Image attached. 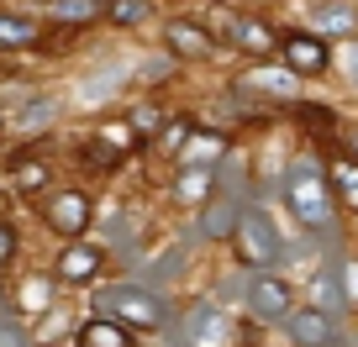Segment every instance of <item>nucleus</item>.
<instances>
[{"instance_id":"2eb2a0df","label":"nucleus","mask_w":358,"mask_h":347,"mask_svg":"<svg viewBox=\"0 0 358 347\" xmlns=\"http://www.w3.org/2000/svg\"><path fill=\"white\" fill-rule=\"evenodd\" d=\"M169 195H174V205H179V211H201V205L216 195V168H190V163H174Z\"/></svg>"},{"instance_id":"f257e3e1","label":"nucleus","mask_w":358,"mask_h":347,"mask_svg":"<svg viewBox=\"0 0 358 347\" xmlns=\"http://www.w3.org/2000/svg\"><path fill=\"white\" fill-rule=\"evenodd\" d=\"M280 200L295 216V226L306 232H327L337 216V195H332V174L322 158H290L280 174Z\"/></svg>"},{"instance_id":"2f4dec72","label":"nucleus","mask_w":358,"mask_h":347,"mask_svg":"<svg viewBox=\"0 0 358 347\" xmlns=\"http://www.w3.org/2000/svg\"><path fill=\"white\" fill-rule=\"evenodd\" d=\"M0 347H27V332L16 321H0Z\"/></svg>"},{"instance_id":"f3484780","label":"nucleus","mask_w":358,"mask_h":347,"mask_svg":"<svg viewBox=\"0 0 358 347\" xmlns=\"http://www.w3.org/2000/svg\"><path fill=\"white\" fill-rule=\"evenodd\" d=\"M74 347H137V332L122 321H111V316H90V321L74 326V337H69Z\"/></svg>"},{"instance_id":"39448f33","label":"nucleus","mask_w":358,"mask_h":347,"mask_svg":"<svg viewBox=\"0 0 358 347\" xmlns=\"http://www.w3.org/2000/svg\"><path fill=\"white\" fill-rule=\"evenodd\" d=\"M143 142H148V137L137 132L127 116H116V121H101L95 132L85 137V147H79V163H85V168H101V174H111V168H122Z\"/></svg>"},{"instance_id":"6e6552de","label":"nucleus","mask_w":358,"mask_h":347,"mask_svg":"<svg viewBox=\"0 0 358 347\" xmlns=\"http://www.w3.org/2000/svg\"><path fill=\"white\" fill-rule=\"evenodd\" d=\"M216 22H222L232 53H248L253 64L258 58H280V27H268L264 16H253V11H216Z\"/></svg>"},{"instance_id":"b1692460","label":"nucleus","mask_w":358,"mask_h":347,"mask_svg":"<svg viewBox=\"0 0 358 347\" xmlns=\"http://www.w3.org/2000/svg\"><path fill=\"white\" fill-rule=\"evenodd\" d=\"M190 132H195V121H190V116H174V121H164V132L153 137V153H164V158H174V163H179V153H185Z\"/></svg>"},{"instance_id":"f704fd0d","label":"nucleus","mask_w":358,"mask_h":347,"mask_svg":"<svg viewBox=\"0 0 358 347\" xmlns=\"http://www.w3.org/2000/svg\"><path fill=\"white\" fill-rule=\"evenodd\" d=\"M43 6H48V0H43Z\"/></svg>"},{"instance_id":"412c9836","label":"nucleus","mask_w":358,"mask_h":347,"mask_svg":"<svg viewBox=\"0 0 358 347\" xmlns=\"http://www.w3.org/2000/svg\"><path fill=\"white\" fill-rule=\"evenodd\" d=\"M48 11L58 27H90L106 16V0H48Z\"/></svg>"},{"instance_id":"0eeeda50","label":"nucleus","mask_w":358,"mask_h":347,"mask_svg":"<svg viewBox=\"0 0 358 347\" xmlns=\"http://www.w3.org/2000/svg\"><path fill=\"white\" fill-rule=\"evenodd\" d=\"M158 37H164V53L179 58V64H211V58L227 47L222 37L201 22V16H169Z\"/></svg>"},{"instance_id":"7ed1b4c3","label":"nucleus","mask_w":358,"mask_h":347,"mask_svg":"<svg viewBox=\"0 0 358 347\" xmlns=\"http://www.w3.org/2000/svg\"><path fill=\"white\" fill-rule=\"evenodd\" d=\"M95 316H111V321L132 326V332H158L169 321V305L148 284H111V290L95 295Z\"/></svg>"},{"instance_id":"393cba45","label":"nucleus","mask_w":358,"mask_h":347,"mask_svg":"<svg viewBox=\"0 0 358 347\" xmlns=\"http://www.w3.org/2000/svg\"><path fill=\"white\" fill-rule=\"evenodd\" d=\"M332 274H337V295H343V311H358V253H337Z\"/></svg>"},{"instance_id":"a211bd4d","label":"nucleus","mask_w":358,"mask_h":347,"mask_svg":"<svg viewBox=\"0 0 358 347\" xmlns=\"http://www.w3.org/2000/svg\"><path fill=\"white\" fill-rule=\"evenodd\" d=\"M327 174H332V195H337V205H343L348 216H358V158H353V153H332Z\"/></svg>"},{"instance_id":"c756f323","label":"nucleus","mask_w":358,"mask_h":347,"mask_svg":"<svg viewBox=\"0 0 358 347\" xmlns=\"http://www.w3.org/2000/svg\"><path fill=\"white\" fill-rule=\"evenodd\" d=\"M48 116H53V101H37V105H27V111L16 116V126H22V132H27V126H43Z\"/></svg>"},{"instance_id":"a878e982","label":"nucleus","mask_w":358,"mask_h":347,"mask_svg":"<svg viewBox=\"0 0 358 347\" xmlns=\"http://www.w3.org/2000/svg\"><path fill=\"white\" fill-rule=\"evenodd\" d=\"M153 16V0H106V22L111 27H143Z\"/></svg>"},{"instance_id":"aec40b11","label":"nucleus","mask_w":358,"mask_h":347,"mask_svg":"<svg viewBox=\"0 0 358 347\" xmlns=\"http://www.w3.org/2000/svg\"><path fill=\"white\" fill-rule=\"evenodd\" d=\"M11 179H16V190H22V195H43L48 179H53V168H48L43 153H22L11 163Z\"/></svg>"},{"instance_id":"6ab92c4d","label":"nucleus","mask_w":358,"mask_h":347,"mask_svg":"<svg viewBox=\"0 0 358 347\" xmlns=\"http://www.w3.org/2000/svg\"><path fill=\"white\" fill-rule=\"evenodd\" d=\"M237 211H243V200H222V195H211V200L201 205V237H211V242H227L237 226Z\"/></svg>"},{"instance_id":"7c9ffc66","label":"nucleus","mask_w":358,"mask_h":347,"mask_svg":"<svg viewBox=\"0 0 358 347\" xmlns=\"http://www.w3.org/2000/svg\"><path fill=\"white\" fill-rule=\"evenodd\" d=\"M11 258H16V226L0 221V269H11Z\"/></svg>"},{"instance_id":"9d476101","label":"nucleus","mask_w":358,"mask_h":347,"mask_svg":"<svg viewBox=\"0 0 358 347\" xmlns=\"http://www.w3.org/2000/svg\"><path fill=\"white\" fill-rule=\"evenodd\" d=\"M301 84L306 79L295 74V68H285V58H258V64H248L243 74L232 79L237 95H264V101H301Z\"/></svg>"},{"instance_id":"f8f14e48","label":"nucleus","mask_w":358,"mask_h":347,"mask_svg":"<svg viewBox=\"0 0 358 347\" xmlns=\"http://www.w3.org/2000/svg\"><path fill=\"white\" fill-rule=\"evenodd\" d=\"M106 274V247L90 242V237H74V242L58 247L53 258V279L58 284H95Z\"/></svg>"},{"instance_id":"4be33fe9","label":"nucleus","mask_w":358,"mask_h":347,"mask_svg":"<svg viewBox=\"0 0 358 347\" xmlns=\"http://www.w3.org/2000/svg\"><path fill=\"white\" fill-rule=\"evenodd\" d=\"M37 43H43V27L32 16L0 11V47H37Z\"/></svg>"},{"instance_id":"1a4fd4ad","label":"nucleus","mask_w":358,"mask_h":347,"mask_svg":"<svg viewBox=\"0 0 358 347\" xmlns=\"http://www.w3.org/2000/svg\"><path fill=\"white\" fill-rule=\"evenodd\" d=\"M280 58H285V68H295L301 79H322V74H332L337 47L327 43V37H316L311 27H285L280 32Z\"/></svg>"},{"instance_id":"ddd939ff","label":"nucleus","mask_w":358,"mask_h":347,"mask_svg":"<svg viewBox=\"0 0 358 347\" xmlns=\"http://www.w3.org/2000/svg\"><path fill=\"white\" fill-rule=\"evenodd\" d=\"M306 27L327 43H353L358 37V0H311L306 6Z\"/></svg>"},{"instance_id":"72a5a7b5","label":"nucleus","mask_w":358,"mask_h":347,"mask_svg":"<svg viewBox=\"0 0 358 347\" xmlns=\"http://www.w3.org/2000/svg\"><path fill=\"white\" fill-rule=\"evenodd\" d=\"M0 126H6V116H0Z\"/></svg>"},{"instance_id":"c85d7f7f","label":"nucleus","mask_w":358,"mask_h":347,"mask_svg":"<svg viewBox=\"0 0 358 347\" xmlns=\"http://www.w3.org/2000/svg\"><path fill=\"white\" fill-rule=\"evenodd\" d=\"M332 68H343V74H348V84L358 90V37H353V43H343V47H337V64H332Z\"/></svg>"},{"instance_id":"f03ea898","label":"nucleus","mask_w":358,"mask_h":347,"mask_svg":"<svg viewBox=\"0 0 358 347\" xmlns=\"http://www.w3.org/2000/svg\"><path fill=\"white\" fill-rule=\"evenodd\" d=\"M227 247H232V263L248 274H264V269H280L285 263V232L264 205H243L237 211V226L227 237Z\"/></svg>"},{"instance_id":"4468645a","label":"nucleus","mask_w":358,"mask_h":347,"mask_svg":"<svg viewBox=\"0 0 358 347\" xmlns=\"http://www.w3.org/2000/svg\"><path fill=\"white\" fill-rule=\"evenodd\" d=\"M285 337L295 347H337V316L311 305V300H301L290 311V321H285Z\"/></svg>"},{"instance_id":"5701e85b","label":"nucleus","mask_w":358,"mask_h":347,"mask_svg":"<svg viewBox=\"0 0 358 347\" xmlns=\"http://www.w3.org/2000/svg\"><path fill=\"white\" fill-rule=\"evenodd\" d=\"M53 274H27L22 279V290H16V305H22L27 316H43L48 305H53Z\"/></svg>"},{"instance_id":"423d86ee","label":"nucleus","mask_w":358,"mask_h":347,"mask_svg":"<svg viewBox=\"0 0 358 347\" xmlns=\"http://www.w3.org/2000/svg\"><path fill=\"white\" fill-rule=\"evenodd\" d=\"M179 337L185 347H237V321L216 300H190L179 311Z\"/></svg>"},{"instance_id":"9b49d317","label":"nucleus","mask_w":358,"mask_h":347,"mask_svg":"<svg viewBox=\"0 0 358 347\" xmlns=\"http://www.w3.org/2000/svg\"><path fill=\"white\" fill-rule=\"evenodd\" d=\"M43 226L53 237H64V242L90 237V226H95V200H90L85 190H58L53 200L43 205Z\"/></svg>"},{"instance_id":"20e7f679","label":"nucleus","mask_w":358,"mask_h":347,"mask_svg":"<svg viewBox=\"0 0 358 347\" xmlns=\"http://www.w3.org/2000/svg\"><path fill=\"white\" fill-rule=\"evenodd\" d=\"M295 305H301V290H295L280 269L248 274V284H243V316H248V321H258V326H285Z\"/></svg>"},{"instance_id":"cd10ccee","label":"nucleus","mask_w":358,"mask_h":347,"mask_svg":"<svg viewBox=\"0 0 358 347\" xmlns=\"http://www.w3.org/2000/svg\"><path fill=\"white\" fill-rule=\"evenodd\" d=\"M295 116L311 121V126H322V132H332V126H337V111H332V105H316V101H295Z\"/></svg>"},{"instance_id":"473e14b6","label":"nucleus","mask_w":358,"mask_h":347,"mask_svg":"<svg viewBox=\"0 0 358 347\" xmlns=\"http://www.w3.org/2000/svg\"><path fill=\"white\" fill-rule=\"evenodd\" d=\"M348 153L358 158V126H353V132H348Z\"/></svg>"},{"instance_id":"bb28decb","label":"nucleus","mask_w":358,"mask_h":347,"mask_svg":"<svg viewBox=\"0 0 358 347\" xmlns=\"http://www.w3.org/2000/svg\"><path fill=\"white\" fill-rule=\"evenodd\" d=\"M127 121H132L143 137H158V132H164V121H169V116H164V105H153V101H148V105H137V111L127 116Z\"/></svg>"},{"instance_id":"dca6fc26","label":"nucleus","mask_w":358,"mask_h":347,"mask_svg":"<svg viewBox=\"0 0 358 347\" xmlns=\"http://www.w3.org/2000/svg\"><path fill=\"white\" fill-rule=\"evenodd\" d=\"M227 153H232V132H222V126H195L190 142H185V153H179V163H190V168H216Z\"/></svg>"}]
</instances>
